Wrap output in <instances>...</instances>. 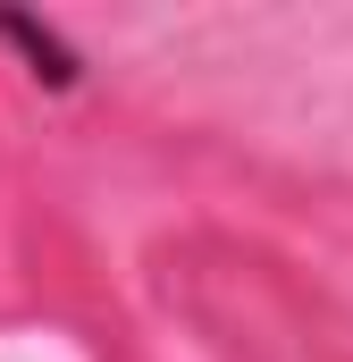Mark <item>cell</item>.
<instances>
[{
  "mask_svg": "<svg viewBox=\"0 0 353 362\" xmlns=\"http://www.w3.org/2000/svg\"><path fill=\"white\" fill-rule=\"evenodd\" d=\"M0 42L25 59V76H34L42 93H76V85H85V51H76L51 17H34V8H0Z\"/></svg>",
  "mask_w": 353,
  "mask_h": 362,
  "instance_id": "obj_1",
  "label": "cell"
}]
</instances>
